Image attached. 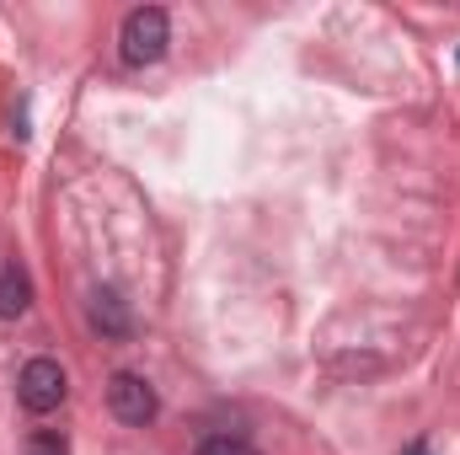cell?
I'll return each instance as SVG.
<instances>
[{
  "mask_svg": "<svg viewBox=\"0 0 460 455\" xmlns=\"http://www.w3.org/2000/svg\"><path fill=\"white\" fill-rule=\"evenodd\" d=\"M402 455H429V445H423V440H418V445H407V451Z\"/></svg>",
  "mask_w": 460,
  "mask_h": 455,
  "instance_id": "ba28073f",
  "label": "cell"
},
{
  "mask_svg": "<svg viewBox=\"0 0 460 455\" xmlns=\"http://www.w3.org/2000/svg\"><path fill=\"white\" fill-rule=\"evenodd\" d=\"M86 311H92V327H97V333H108V338H128V311H123V300H118L113 290H97Z\"/></svg>",
  "mask_w": 460,
  "mask_h": 455,
  "instance_id": "5b68a950",
  "label": "cell"
},
{
  "mask_svg": "<svg viewBox=\"0 0 460 455\" xmlns=\"http://www.w3.org/2000/svg\"><path fill=\"white\" fill-rule=\"evenodd\" d=\"M118 43H123V59H128V65H155V59L166 54V43H172V22H166V11H161V5H139V11H128Z\"/></svg>",
  "mask_w": 460,
  "mask_h": 455,
  "instance_id": "6da1fadb",
  "label": "cell"
},
{
  "mask_svg": "<svg viewBox=\"0 0 460 455\" xmlns=\"http://www.w3.org/2000/svg\"><path fill=\"white\" fill-rule=\"evenodd\" d=\"M108 407H113L118 424H134V429H145V424L161 413V402H155L150 380H145V375H134V370H118L113 380H108Z\"/></svg>",
  "mask_w": 460,
  "mask_h": 455,
  "instance_id": "3957f363",
  "label": "cell"
},
{
  "mask_svg": "<svg viewBox=\"0 0 460 455\" xmlns=\"http://www.w3.org/2000/svg\"><path fill=\"white\" fill-rule=\"evenodd\" d=\"M199 455H257L246 440H235V434H215V440H204Z\"/></svg>",
  "mask_w": 460,
  "mask_h": 455,
  "instance_id": "8992f818",
  "label": "cell"
},
{
  "mask_svg": "<svg viewBox=\"0 0 460 455\" xmlns=\"http://www.w3.org/2000/svg\"><path fill=\"white\" fill-rule=\"evenodd\" d=\"M65 391H70V380H65L59 359H27L22 375H16V397H22V407L38 413V418L54 413V407L65 402Z\"/></svg>",
  "mask_w": 460,
  "mask_h": 455,
  "instance_id": "7a4b0ae2",
  "label": "cell"
},
{
  "mask_svg": "<svg viewBox=\"0 0 460 455\" xmlns=\"http://www.w3.org/2000/svg\"><path fill=\"white\" fill-rule=\"evenodd\" d=\"M27 300H32V284H27V273H22L11 257H0V322L22 317V311H27Z\"/></svg>",
  "mask_w": 460,
  "mask_h": 455,
  "instance_id": "277c9868",
  "label": "cell"
},
{
  "mask_svg": "<svg viewBox=\"0 0 460 455\" xmlns=\"http://www.w3.org/2000/svg\"><path fill=\"white\" fill-rule=\"evenodd\" d=\"M27 455H65V440H59V434H32Z\"/></svg>",
  "mask_w": 460,
  "mask_h": 455,
  "instance_id": "52a82bcc",
  "label": "cell"
}]
</instances>
